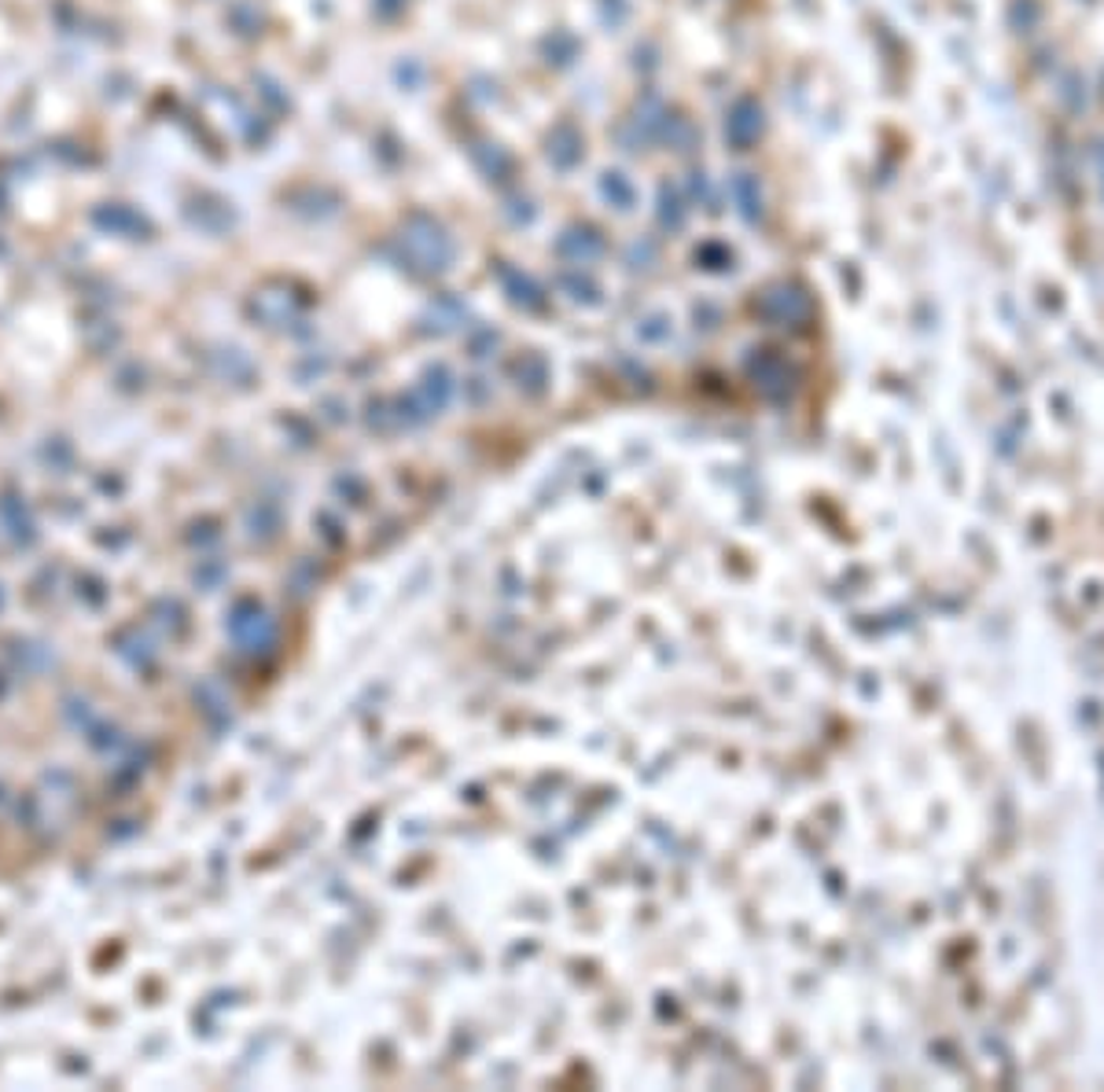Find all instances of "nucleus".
Returning <instances> with one entry per match:
<instances>
[{"mask_svg": "<svg viewBox=\"0 0 1104 1092\" xmlns=\"http://www.w3.org/2000/svg\"><path fill=\"white\" fill-rule=\"evenodd\" d=\"M689 195L681 192L674 181H663L659 184V192H656V218H659V229H666V232H681L685 229V221H689Z\"/></svg>", "mask_w": 1104, "mask_h": 1092, "instance_id": "nucleus-6", "label": "nucleus"}, {"mask_svg": "<svg viewBox=\"0 0 1104 1092\" xmlns=\"http://www.w3.org/2000/svg\"><path fill=\"white\" fill-rule=\"evenodd\" d=\"M471 163L483 169L486 181H505V177L512 174V155L501 144H489V140H486V144L471 148Z\"/></svg>", "mask_w": 1104, "mask_h": 1092, "instance_id": "nucleus-8", "label": "nucleus"}, {"mask_svg": "<svg viewBox=\"0 0 1104 1092\" xmlns=\"http://www.w3.org/2000/svg\"><path fill=\"white\" fill-rule=\"evenodd\" d=\"M556 254L560 258H571V262H590V258L604 254V232L590 225V221H575L560 232L556 239Z\"/></svg>", "mask_w": 1104, "mask_h": 1092, "instance_id": "nucleus-5", "label": "nucleus"}, {"mask_svg": "<svg viewBox=\"0 0 1104 1092\" xmlns=\"http://www.w3.org/2000/svg\"><path fill=\"white\" fill-rule=\"evenodd\" d=\"M582 155H585V140H582V133H578L575 122H560L556 129H549L546 158H549L552 169H560V174H571V169L582 166Z\"/></svg>", "mask_w": 1104, "mask_h": 1092, "instance_id": "nucleus-2", "label": "nucleus"}, {"mask_svg": "<svg viewBox=\"0 0 1104 1092\" xmlns=\"http://www.w3.org/2000/svg\"><path fill=\"white\" fill-rule=\"evenodd\" d=\"M729 195H733V207L744 221H759L762 218V188L755 174H733L729 177Z\"/></svg>", "mask_w": 1104, "mask_h": 1092, "instance_id": "nucleus-7", "label": "nucleus"}, {"mask_svg": "<svg viewBox=\"0 0 1104 1092\" xmlns=\"http://www.w3.org/2000/svg\"><path fill=\"white\" fill-rule=\"evenodd\" d=\"M402 244H405V254L424 262L427 268H450L453 254H457L453 236L442 229V221L431 218V213H413V218L405 221Z\"/></svg>", "mask_w": 1104, "mask_h": 1092, "instance_id": "nucleus-1", "label": "nucleus"}, {"mask_svg": "<svg viewBox=\"0 0 1104 1092\" xmlns=\"http://www.w3.org/2000/svg\"><path fill=\"white\" fill-rule=\"evenodd\" d=\"M759 137H762V107L744 96V100H736L726 114V140L736 151H747Z\"/></svg>", "mask_w": 1104, "mask_h": 1092, "instance_id": "nucleus-3", "label": "nucleus"}, {"mask_svg": "<svg viewBox=\"0 0 1104 1092\" xmlns=\"http://www.w3.org/2000/svg\"><path fill=\"white\" fill-rule=\"evenodd\" d=\"M596 195L604 199V207H611V210H619V213H634L637 203H640V192H637L634 177H630L626 169H619V166L601 169V177H596Z\"/></svg>", "mask_w": 1104, "mask_h": 1092, "instance_id": "nucleus-4", "label": "nucleus"}, {"mask_svg": "<svg viewBox=\"0 0 1104 1092\" xmlns=\"http://www.w3.org/2000/svg\"><path fill=\"white\" fill-rule=\"evenodd\" d=\"M601 15L611 30H619V26L630 19V0H601Z\"/></svg>", "mask_w": 1104, "mask_h": 1092, "instance_id": "nucleus-9", "label": "nucleus"}]
</instances>
